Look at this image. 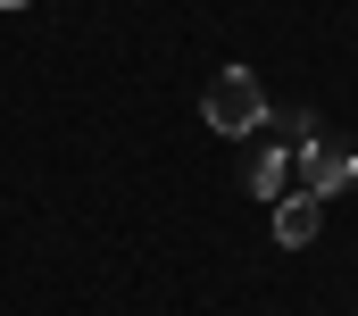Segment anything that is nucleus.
Wrapping results in <instances>:
<instances>
[{"label":"nucleus","mask_w":358,"mask_h":316,"mask_svg":"<svg viewBox=\"0 0 358 316\" xmlns=\"http://www.w3.org/2000/svg\"><path fill=\"white\" fill-rule=\"evenodd\" d=\"M200 125L225 134V142H250V134L267 125V83L250 76V67H217L208 92H200Z\"/></svg>","instance_id":"1"},{"label":"nucleus","mask_w":358,"mask_h":316,"mask_svg":"<svg viewBox=\"0 0 358 316\" xmlns=\"http://www.w3.org/2000/svg\"><path fill=\"white\" fill-rule=\"evenodd\" d=\"M0 8H25V0H0Z\"/></svg>","instance_id":"5"},{"label":"nucleus","mask_w":358,"mask_h":316,"mask_svg":"<svg viewBox=\"0 0 358 316\" xmlns=\"http://www.w3.org/2000/svg\"><path fill=\"white\" fill-rule=\"evenodd\" d=\"M250 192H259V200H283V192H292V150H283V142H267V150L250 158Z\"/></svg>","instance_id":"4"},{"label":"nucleus","mask_w":358,"mask_h":316,"mask_svg":"<svg viewBox=\"0 0 358 316\" xmlns=\"http://www.w3.org/2000/svg\"><path fill=\"white\" fill-rule=\"evenodd\" d=\"M350 183H358V150H350V142H334V134L300 142V166H292V192H317V200H334V192H350Z\"/></svg>","instance_id":"2"},{"label":"nucleus","mask_w":358,"mask_h":316,"mask_svg":"<svg viewBox=\"0 0 358 316\" xmlns=\"http://www.w3.org/2000/svg\"><path fill=\"white\" fill-rule=\"evenodd\" d=\"M317 234H325V200H317V192H283V200H275V241H283V250H308Z\"/></svg>","instance_id":"3"}]
</instances>
